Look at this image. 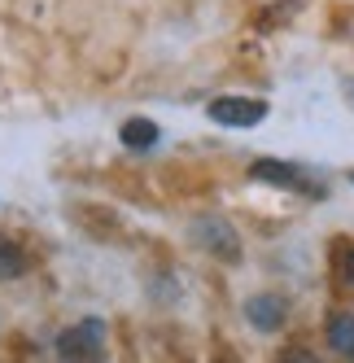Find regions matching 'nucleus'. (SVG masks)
<instances>
[{
	"label": "nucleus",
	"mask_w": 354,
	"mask_h": 363,
	"mask_svg": "<svg viewBox=\"0 0 354 363\" xmlns=\"http://www.w3.org/2000/svg\"><path fill=\"white\" fill-rule=\"evenodd\" d=\"M210 118L223 127H258L267 118V101H249V96H219L210 101Z\"/></svg>",
	"instance_id": "nucleus-1"
},
{
	"label": "nucleus",
	"mask_w": 354,
	"mask_h": 363,
	"mask_svg": "<svg viewBox=\"0 0 354 363\" xmlns=\"http://www.w3.org/2000/svg\"><path fill=\"white\" fill-rule=\"evenodd\" d=\"M101 320H84V324H74L70 333H62V342H57V350L66 354V359H88V354H101Z\"/></svg>",
	"instance_id": "nucleus-2"
},
{
	"label": "nucleus",
	"mask_w": 354,
	"mask_h": 363,
	"mask_svg": "<svg viewBox=\"0 0 354 363\" xmlns=\"http://www.w3.org/2000/svg\"><path fill=\"white\" fill-rule=\"evenodd\" d=\"M285 315H289V306H285V298H275V294H258V298L245 302V320L254 324L258 333H275L285 324Z\"/></svg>",
	"instance_id": "nucleus-3"
},
{
	"label": "nucleus",
	"mask_w": 354,
	"mask_h": 363,
	"mask_svg": "<svg viewBox=\"0 0 354 363\" xmlns=\"http://www.w3.org/2000/svg\"><path fill=\"white\" fill-rule=\"evenodd\" d=\"M193 237L206 245V250H215L219 258H241V241H236V232L227 228V223H219V219H201V223L193 228Z\"/></svg>",
	"instance_id": "nucleus-4"
},
{
	"label": "nucleus",
	"mask_w": 354,
	"mask_h": 363,
	"mask_svg": "<svg viewBox=\"0 0 354 363\" xmlns=\"http://www.w3.org/2000/svg\"><path fill=\"white\" fill-rule=\"evenodd\" d=\"M249 175H254V179H267V184H280V189H302V184H307V175H302L297 167H289V162H254V167H249Z\"/></svg>",
	"instance_id": "nucleus-5"
},
{
	"label": "nucleus",
	"mask_w": 354,
	"mask_h": 363,
	"mask_svg": "<svg viewBox=\"0 0 354 363\" xmlns=\"http://www.w3.org/2000/svg\"><path fill=\"white\" fill-rule=\"evenodd\" d=\"M158 140V127L149 123V118H132V123H122V145L127 149H149Z\"/></svg>",
	"instance_id": "nucleus-6"
},
{
	"label": "nucleus",
	"mask_w": 354,
	"mask_h": 363,
	"mask_svg": "<svg viewBox=\"0 0 354 363\" xmlns=\"http://www.w3.org/2000/svg\"><path fill=\"white\" fill-rule=\"evenodd\" d=\"M27 272V254H22L9 237H0V280H13Z\"/></svg>",
	"instance_id": "nucleus-7"
},
{
	"label": "nucleus",
	"mask_w": 354,
	"mask_h": 363,
	"mask_svg": "<svg viewBox=\"0 0 354 363\" xmlns=\"http://www.w3.org/2000/svg\"><path fill=\"white\" fill-rule=\"evenodd\" d=\"M328 342L337 354H354V315H337L328 324Z\"/></svg>",
	"instance_id": "nucleus-8"
},
{
	"label": "nucleus",
	"mask_w": 354,
	"mask_h": 363,
	"mask_svg": "<svg viewBox=\"0 0 354 363\" xmlns=\"http://www.w3.org/2000/svg\"><path fill=\"white\" fill-rule=\"evenodd\" d=\"M346 280H350V284H354V250H350V254H346Z\"/></svg>",
	"instance_id": "nucleus-9"
},
{
	"label": "nucleus",
	"mask_w": 354,
	"mask_h": 363,
	"mask_svg": "<svg viewBox=\"0 0 354 363\" xmlns=\"http://www.w3.org/2000/svg\"><path fill=\"white\" fill-rule=\"evenodd\" d=\"M350 184H354V171H350Z\"/></svg>",
	"instance_id": "nucleus-10"
}]
</instances>
